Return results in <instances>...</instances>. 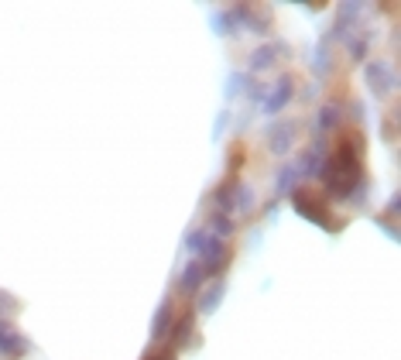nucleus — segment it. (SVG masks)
<instances>
[{
    "label": "nucleus",
    "mask_w": 401,
    "mask_h": 360,
    "mask_svg": "<svg viewBox=\"0 0 401 360\" xmlns=\"http://www.w3.org/2000/svg\"><path fill=\"white\" fill-rule=\"evenodd\" d=\"M322 182H326V196H329V199L364 202V196H367V179H364L360 137L346 134L337 148L326 155V165H322Z\"/></svg>",
    "instance_id": "f257e3e1"
},
{
    "label": "nucleus",
    "mask_w": 401,
    "mask_h": 360,
    "mask_svg": "<svg viewBox=\"0 0 401 360\" xmlns=\"http://www.w3.org/2000/svg\"><path fill=\"white\" fill-rule=\"evenodd\" d=\"M292 206H295L299 216H306L308 223H315V227H326V230H333V233L343 230V220H333V209L326 206V196H319V193L308 189V186H295Z\"/></svg>",
    "instance_id": "f03ea898"
},
{
    "label": "nucleus",
    "mask_w": 401,
    "mask_h": 360,
    "mask_svg": "<svg viewBox=\"0 0 401 360\" xmlns=\"http://www.w3.org/2000/svg\"><path fill=\"white\" fill-rule=\"evenodd\" d=\"M196 261H199V268H203V275H206V278H216V275L230 264V244L210 233V240L203 244V251H199V258H196Z\"/></svg>",
    "instance_id": "7ed1b4c3"
},
{
    "label": "nucleus",
    "mask_w": 401,
    "mask_h": 360,
    "mask_svg": "<svg viewBox=\"0 0 401 360\" xmlns=\"http://www.w3.org/2000/svg\"><path fill=\"white\" fill-rule=\"evenodd\" d=\"M268 151L275 155V158H285L292 148H295V141H299V124L295 120H278L268 127Z\"/></svg>",
    "instance_id": "20e7f679"
},
{
    "label": "nucleus",
    "mask_w": 401,
    "mask_h": 360,
    "mask_svg": "<svg viewBox=\"0 0 401 360\" xmlns=\"http://www.w3.org/2000/svg\"><path fill=\"white\" fill-rule=\"evenodd\" d=\"M367 86L377 93V97H388V93L398 86L395 66H391V62H384V59H370V62H367Z\"/></svg>",
    "instance_id": "39448f33"
},
{
    "label": "nucleus",
    "mask_w": 401,
    "mask_h": 360,
    "mask_svg": "<svg viewBox=\"0 0 401 360\" xmlns=\"http://www.w3.org/2000/svg\"><path fill=\"white\" fill-rule=\"evenodd\" d=\"M292 97H295V79L292 76H281L275 86H268V97L261 99V110L264 113H281L292 103Z\"/></svg>",
    "instance_id": "423d86ee"
},
{
    "label": "nucleus",
    "mask_w": 401,
    "mask_h": 360,
    "mask_svg": "<svg viewBox=\"0 0 401 360\" xmlns=\"http://www.w3.org/2000/svg\"><path fill=\"white\" fill-rule=\"evenodd\" d=\"M28 354V340L11 326L7 319H0V357L4 360H21Z\"/></svg>",
    "instance_id": "0eeeda50"
},
{
    "label": "nucleus",
    "mask_w": 401,
    "mask_h": 360,
    "mask_svg": "<svg viewBox=\"0 0 401 360\" xmlns=\"http://www.w3.org/2000/svg\"><path fill=\"white\" fill-rule=\"evenodd\" d=\"M322 162H326V144H322V137H315L308 144V151H302V158L295 162V172L299 175H322Z\"/></svg>",
    "instance_id": "6e6552de"
},
{
    "label": "nucleus",
    "mask_w": 401,
    "mask_h": 360,
    "mask_svg": "<svg viewBox=\"0 0 401 360\" xmlns=\"http://www.w3.org/2000/svg\"><path fill=\"white\" fill-rule=\"evenodd\" d=\"M203 285H206V275H203L199 261H189L182 268V275H179V285H175V292L185 295V298H192V295L203 292Z\"/></svg>",
    "instance_id": "1a4fd4ad"
},
{
    "label": "nucleus",
    "mask_w": 401,
    "mask_h": 360,
    "mask_svg": "<svg viewBox=\"0 0 401 360\" xmlns=\"http://www.w3.org/2000/svg\"><path fill=\"white\" fill-rule=\"evenodd\" d=\"M192 326H196V309H185L182 316H175L172 333H168V350H182L192 336Z\"/></svg>",
    "instance_id": "9d476101"
},
{
    "label": "nucleus",
    "mask_w": 401,
    "mask_h": 360,
    "mask_svg": "<svg viewBox=\"0 0 401 360\" xmlns=\"http://www.w3.org/2000/svg\"><path fill=\"white\" fill-rule=\"evenodd\" d=\"M172 323H175V305H172V298H161V305H158V312H154V323H151V343L168 340Z\"/></svg>",
    "instance_id": "9b49d317"
},
{
    "label": "nucleus",
    "mask_w": 401,
    "mask_h": 360,
    "mask_svg": "<svg viewBox=\"0 0 401 360\" xmlns=\"http://www.w3.org/2000/svg\"><path fill=\"white\" fill-rule=\"evenodd\" d=\"M339 120H343V106H339L337 99H329V103L319 110V117H315V137L333 134L339 127Z\"/></svg>",
    "instance_id": "f8f14e48"
},
{
    "label": "nucleus",
    "mask_w": 401,
    "mask_h": 360,
    "mask_svg": "<svg viewBox=\"0 0 401 360\" xmlns=\"http://www.w3.org/2000/svg\"><path fill=\"white\" fill-rule=\"evenodd\" d=\"M237 186H240V179H223V182L216 186V193H213L216 213L233 216V196H237Z\"/></svg>",
    "instance_id": "ddd939ff"
},
{
    "label": "nucleus",
    "mask_w": 401,
    "mask_h": 360,
    "mask_svg": "<svg viewBox=\"0 0 401 360\" xmlns=\"http://www.w3.org/2000/svg\"><path fill=\"white\" fill-rule=\"evenodd\" d=\"M275 62H278V48H275V45H261V48H254V52H250L247 69H250V72H268Z\"/></svg>",
    "instance_id": "4468645a"
},
{
    "label": "nucleus",
    "mask_w": 401,
    "mask_h": 360,
    "mask_svg": "<svg viewBox=\"0 0 401 360\" xmlns=\"http://www.w3.org/2000/svg\"><path fill=\"white\" fill-rule=\"evenodd\" d=\"M360 11H364V4H350V0H346V4H339V18H337V25H333V38L346 32V28L357 21V14H360Z\"/></svg>",
    "instance_id": "2eb2a0df"
},
{
    "label": "nucleus",
    "mask_w": 401,
    "mask_h": 360,
    "mask_svg": "<svg viewBox=\"0 0 401 360\" xmlns=\"http://www.w3.org/2000/svg\"><path fill=\"white\" fill-rule=\"evenodd\" d=\"M295 186H299V172H295V165H285L281 172H278V196H292L295 193Z\"/></svg>",
    "instance_id": "dca6fc26"
},
{
    "label": "nucleus",
    "mask_w": 401,
    "mask_h": 360,
    "mask_svg": "<svg viewBox=\"0 0 401 360\" xmlns=\"http://www.w3.org/2000/svg\"><path fill=\"white\" fill-rule=\"evenodd\" d=\"M210 227H213V237L230 240V237H233V230H237V220H233V216H226V213H213Z\"/></svg>",
    "instance_id": "f3484780"
},
{
    "label": "nucleus",
    "mask_w": 401,
    "mask_h": 360,
    "mask_svg": "<svg viewBox=\"0 0 401 360\" xmlns=\"http://www.w3.org/2000/svg\"><path fill=\"white\" fill-rule=\"evenodd\" d=\"M219 298H223V285L216 282V285H210V289L203 292V302H199V312H213L216 305H219Z\"/></svg>",
    "instance_id": "a211bd4d"
},
{
    "label": "nucleus",
    "mask_w": 401,
    "mask_h": 360,
    "mask_svg": "<svg viewBox=\"0 0 401 360\" xmlns=\"http://www.w3.org/2000/svg\"><path fill=\"white\" fill-rule=\"evenodd\" d=\"M346 48H350V59H353V62H367V38H364V34H357V38H350V41H346Z\"/></svg>",
    "instance_id": "6ab92c4d"
},
{
    "label": "nucleus",
    "mask_w": 401,
    "mask_h": 360,
    "mask_svg": "<svg viewBox=\"0 0 401 360\" xmlns=\"http://www.w3.org/2000/svg\"><path fill=\"white\" fill-rule=\"evenodd\" d=\"M206 240H210V230H192V233L185 237V251L199 258V251H203V244H206Z\"/></svg>",
    "instance_id": "aec40b11"
},
{
    "label": "nucleus",
    "mask_w": 401,
    "mask_h": 360,
    "mask_svg": "<svg viewBox=\"0 0 401 360\" xmlns=\"http://www.w3.org/2000/svg\"><path fill=\"white\" fill-rule=\"evenodd\" d=\"M213 28H216V34H233V32H237V18H233V11H223V14H216Z\"/></svg>",
    "instance_id": "412c9836"
},
{
    "label": "nucleus",
    "mask_w": 401,
    "mask_h": 360,
    "mask_svg": "<svg viewBox=\"0 0 401 360\" xmlns=\"http://www.w3.org/2000/svg\"><path fill=\"white\" fill-rule=\"evenodd\" d=\"M244 148L237 144V148H230V179H237V172H240V165H244Z\"/></svg>",
    "instance_id": "4be33fe9"
},
{
    "label": "nucleus",
    "mask_w": 401,
    "mask_h": 360,
    "mask_svg": "<svg viewBox=\"0 0 401 360\" xmlns=\"http://www.w3.org/2000/svg\"><path fill=\"white\" fill-rule=\"evenodd\" d=\"M18 309H21V305H18V302H14L11 295H4V292H0V319H11V316H14Z\"/></svg>",
    "instance_id": "5701e85b"
},
{
    "label": "nucleus",
    "mask_w": 401,
    "mask_h": 360,
    "mask_svg": "<svg viewBox=\"0 0 401 360\" xmlns=\"http://www.w3.org/2000/svg\"><path fill=\"white\" fill-rule=\"evenodd\" d=\"M244 79H247V76H240V72H230V83H226V99H233L240 90H244Z\"/></svg>",
    "instance_id": "b1692460"
},
{
    "label": "nucleus",
    "mask_w": 401,
    "mask_h": 360,
    "mask_svg": "<svg viewBox=\"0 0 401 360\" xmlns=\"http://www.w3.org/2000/svg\"><path fill=\"white\" fill-rule=\"evenodd\" d=\"M398 137V110H391V117L384 120V141H395Z\"/></svg>",
    "instance_id": "393cba45"
},
{
    "label": "nucleus",
    "mask_w": 401,
    "mask_h": 360,
    "mask_svg": "<svg viewBox=\"0 0 401 360\" xmlns=\"http://www.w3.org/2000/svg\"><path fill=\"white\" fill-rule=\"evenodd\" d=\"M377 227L384 230V233H388L391 240H398V227L391 223V216H388V213H381V216H377Z\"/></svg>",
    "instance_id": "a878e982"
},
{
    "label": "nucleus",
    "mask_w": 401,
    "mask_h": 360,
    "mask_svg": "<svg viewBox=\"0 0 401 360\" xmlns=\"http://www.w3.org/2000/svg\"><path fill=\"white\" fill-rule=\"evenodd\" d=\"M226 124H230V110H223V113L216 117V137H219V134L226 131Z\"/></svg>",
    "instance_id": "bb28decb"
},
{
    "label": "nucleus",
    "mask_w": 401,
    "mask_h": 360,
    "mask_svg": "<svg viewBox=\"0 0 401 360\" xmlns=\"http://www.w3.org/2000/svg\"><path fill=\"white\" fill-rule=\"evenodd\" d=\"M148 360H179V354H175V350H168V347H165V350H161V354H148Z\"/></svg>",
    "instance_id": "cd10ccee"
}]
</instances>
